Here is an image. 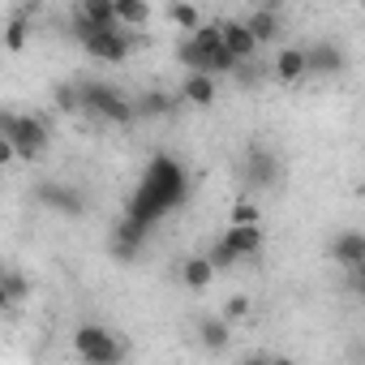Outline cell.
I'll list each match as a JSON object with an SVG mask.
<instances>
[{
  "label": "cell",
  "instance_id": "cell-1",
  "mask_svg": "<svg viewBox=\"0 0 365 365\" xmlns=\"http://www.w3.org/2000/svg\"><path fill=\"white\" fill-rule=\"evenodd\" d=\"M185 198H190V176H185V168H180L172 155H155V159L146 163L142 180H138V190H133L125 215H133L138 224L150 228V224H159L163 215H172Z\"/></svg>",
  "mask_w": 365,
  "mask_h": 365
},
{
  "label": "cell",
  "instance_id": "cell-2",
  "mask_svg": "<svg viewBox=\"0 0 365 365\" xmlns=\"http://www.w3.org/2000/svg\"><path fill=\"white\" fill-rule=\"evenodd\" d=\"M78 112L108 120V125H133L138 120L133 99L120 95V86H112V82H82L78 86Z\"/></svg>",
  "mask_w": 365,
  "mask_h": 365
},
{
  "label": "cell",
  "instance_id": "cell-3",
  "mask_svg": "<svg viewBox=\"0 0 365 365\" xmlns=\"http://www.w3.org/2000/svg\"><path fill=\"white\" fill-rule=\"evenodd\" d=\"M0 133L9 138V146H14V155H18L22 163H35V159L48 150V142H52V133H48V125H43L39 116L9 112V108H0Z\"/></svg>",
  "mask_w": 365,
  "mask_h": 365
},
{
  "label": "cell",
  "instance_id": "cell-4",
  "mask_svg": "<svg viewBox=\"0 0 365 365\" xmlns=\"http://www.w3.org/2000/svg\"><path fill=\"white\" fill-rule=\"evenodd\" d=\"M73 352L91 365H116L125 356V344L112 335V327H99V322H82L73 331Z\"/></svg>",
  "mask_w": 365,
  "mask_h": 365
},
{
  "label": "cell",
  "instance_id": "cell-5",
  "mask_svg": "<svg viewBox=\"0 0 365 365\" xmlns=\"http://www.w3.org/2000/svg\"><path fill=\"white\" fill-rule=\"evenodd\" d=\"M82 48H86V56H95V61H103V65H120V61H129L133 56V35H129V26H103V31H86L82 39H78Z\"/></svg>",
  "mask_w": 365,
  "mask_h": 365
},
{
  "label": "cell",
  "instance_id": "cell-6",
  "mask_svg": "<svg viewBox=\"0 0 365 365\" xmlns=\"http://www.w3.org/2000/svg\"><path fill=\"white\" fill-rule=\"evenodd\" d=\"M220 48H224V43H220V22H202L198 31H190L185 39H180L176 61L185 65V69H207V73H211V61H215Z\"/></svg>",
  "mask_w": 365,
  "mask_h": 365
},
{
  "label": "cell",
  "instance_id": "cell-7",
  "mask_svg": "<svg viewBox=\"0 0 365 365\" xmlns=\"http://www.w3.org/2000/svg\"><path fill=\"white\" fill-rule=\"evenodd\" d=\"M279 176H284V168H279L275 150L254 146V150L241 159V180H245V190H250V194H271V190L279 185Z\"/></svg>",
  "mask_w": 365,
  "mask_h": 365
},
{
  "label": "cell",
  "instance_id": "cell-8",
  "mask_svg": "<svg viewBox=\"0 0 365 365\" xmlns=\"http://www.w3.org/2000/svg\"><path fill=\"white\" fill-rule=\"evenodd\" d=\"M35 202L65 215V220H82L86 215V194L78 185H65V180H39L35 185Z\"/></svg>",
  "mask_w": 365,
  "mask_h": 365
},
{
  "label": "cell",
  "instance_id": "cell-9",
  "mask_svg": "<svg viewBox=\"0 0 365 365\" xmlns=\"http://www.w3.org/2000/svg\"><path fill=\"white\" fill-rule=\"evenodd\" d=\"M146 237H150V228H146V224H138L133 215H120V224H116V228H112V237H108V250H112V258H116V262H133V258L142 254Z\"/></svg>",
  "mask_w": 365,
  "mask_h": 365
},
{
  "label": "cell",
  "instance_id": "cell-10",
  "mask_svg": "<svg viewBox=\"0 0 365 365\" xmlns=\"http://www.w3.org/2000/svg\"><path fill=\"white\" fill-rule=\"evenodd\" d=\"M224 245H228L241 262H245V258H258V254L267 250V228H262V224H228Z\"/></svg>",
  "mask_w": 365,
  "mask_h": 365
},
{
  "label": "cell",
  "instance_id": "cell-11",
  "mask_svg": "<svg viewBox=\"0 0 365 365\" xmlns=\"http://www.w3.org/2000/svg\"><path fill=\"white\" fill-rule=\"evenodd\" d=\"M331 262H339L348 275H352V271H365V232L344 228V232L331 241Z\"/></svg>",
  "mask_w": 365,
  "mask_h": 365
},
{
  "label": "cell",
  "instance_id": "cell-12",
  "mask_svg": "<svg viewBox=\"0 0 365 365\" xmlns=\"http://www.w3.org/2000/svg\"><path fill=\"white\" fill-rule=\"evenodd\" d=\"M220 43H224V48H228L237 61H254V56L262 52V48L254 43L250 26H245L241 18H224V22H220Z\"/></svg>",
  "mask_w": 365,
  "mask_h": 365
},
{
  "label": "cell",
  "instance_id": "cell-13",
  "mask_svg": "<svg viewBox=\"0 0 365 365\" xmlns=\"http://www.w3.org/2000/svg\"><path fill=\"white\" fill-rule=\"evenodd\" d=\"M305 69L322 73V78H335V73L348 69V52L339 43H314V48H305Z\"/></svg>",
  "mask_w": 365,
  "mask_h": 365
},
{
  "label": "cell",
  "instance_id": "cell-14",
  "mask_svg": "<svg viewBox=\"0 0 365 365\" xmlns=\"http://www.w3.org/2000/svg\"><path fill=\"white\" fill-rule=\"evenodd\" d=\"M215 95H220L215 73H207V69H185V82H180V99H185V103H194V108H211Z\"/></svg>",
  "mask_w": 365,
  "mask_h": 365
},
{
  "label": "cell",
  "instance_id": "cell-15",
  "mask_svg": "<svg viewBox=\"0 0 365 365\" xmlns=\"http://www.w3.org/2000/svg\"><path fill=\"white\" fill-rule=\"evenodd\" d=\"M194 335H198V344H202L207 352H228V348H232V322H228L224 314H220V318H198Z\"/></svg>",
  "mask_w": 365,
  "mask_h": 365
},
{
  "label": "cell",
  "instance_id": "cell-16",
  "mask_svg": "<svg viewBox=\"0 0 365 365\" xmlns=\"http://www.w3.org/2000/svg\"><path fill=\"white\" fill-rule=\"evenodd\" d=\"M245 26H250V35H254V43L258 48H267V43H275L279 39V14L275 9H267V5H258L250 18H241Z\"/></svg>",
  "mask_w": 365,
  "mask_h": 365
},
{
  "label": "cell",
  "instance_id": "cell-17",
  "mask_svg": "<svg viewBox=\"0 0 365 365\" xmlns=\"http://www.w3.org/2000/svg\"><path fill=\"white\" fill-rule=\"evenodd\" d=\"M211 279H215V267H211V258H207V254H194V258L180 262V284H185L190 292L211 288Z\"/></svg>",
  "mask_w": 365,
  "mask_h": 365
},
{
  "label": "cell",
  "instance_id": "cell-18",
  "mask_svg": "<svg viewBox=\"0 0 365 365\" xmlns=\"http://www.w3.org/2000/svg\"><path fill=\"white\" fill-rule=\"evenodd\" d=\"M309 69H305V48H284L279 56H275V78L284 82V86H292V82H301Z\"/></svg>",
  "mask_w": 365,
  "mask_h": 365
},
{
  "label": "cell",
  "instance_id": "cell-19",
  "mask_svg": "<svg viewBox=\"0 0 365 365\" xmlns=\"http://www.w3.org/2000/svg\"><path fill=\"white\" fill-rule=\"evenodd\" d=\"M168 22L176 26V31H198L202 26V9L194 5V0H172V5H168Z\"/></svg>",
  "mask_w": 365,
  "mask_h": 365
},
{
  "label": "cell",
  "instance_id": "cell-20",
  "mask_svg": "<svg viewBox=\"0 0 365 365\" xmlns=\"http://www.w3.org/2000/svg\"><path fill=\"white\" fill-rule=\"evenodd\" d=\"M112 14H116V22H125L129 31H138V26L150 22V5H146V0H112Z\"/></svg>",
  "mask_w": 365,
  "mask_h": 365
},
{
  "label": "cell",
  "instance_id": "cell-21",
  "mask_svg": "<svg viewBox=\"0 0 365 365\" xmlns=\"http://www.w3.org/2000/svg\"><path fill=\"white\" fill-rule=\"evenodd\" d=\"M26 39H31V18L26 14H14L9 22H5V39H0V43H5V52H22L26 48Z\"/></svg>",
  "mask_w": 365,
  "mask_h": 365
},
{
  "label": "cell",
  "instance_id": "cell-22",
  "mask_svg": "<svg viewBox=\"0 0 365 365\" xmlns=\"http://www.w3.org/2000/svg\"><path fill=\"white\" fill-rule=\"evenodd\" d=\"M176 103H172V95H159V91H142L138 99H133V112H138V120L142 116H168Z\"/></svg>",
  "mask_w": 365,
  "mask_h": 365
},
{
  "label": "cell",
  "instance_id": "cell-23",
  "mask_svg": "<svg viewBox=\"0 0 365 365\" xmlns=\"http://www.w3.org/2000/svg\"><path fill=\"white\" fill-rule=\"evenodd\" d=\"M228 224H262V211L254 207V198H241V202L232 207V215H228Z\"/></svg>",
  "mask_w": 365,
  "mask_h": 365
},
{
  "label": "cell",
  "instance_id": "cell-24",
  "mask_svg": "<svg viewBox=\"0 0 365 365\" xmlns=\"http://www.w3.org/2000/svg\"><path fill=\"white\" fill-rule=\"evenodd\" d=\"M207 258H211V267H215V271H228V267H237V262H241V258H237V254L224 245V237L211 245V254H207Z\"/></svg>",
  "mask_w": 365,
  "mask_h": 365
},
{
  "label": "cell",
  "instance_id": "cell-25",
  "mask_svg": "<svg viewBox=\"0 0 365 365\" xmlns=\"http://www.w3.org/2000/svg\"><path fill=\"white\" fill-rule=\"evenodd\" d=\"M52 103H56L61 112H78V86H73V82H65V86H56V95H52Z\"/></svg>",
  "mask_w": 365,
  "mask_h": 365
},
{
  "label": "cell",
  "instance_id": "cell-26",
  "mask_svg": "<svg viewBox=\"0 0 365 365\" xmlns=\"http://www.w3.org/2000/svg\"><path fill=\"white\" fill-rule=\"evenodd\" d=\"M250 309H254V301H250V297H232V301L224 305V318H228V322H241Z\"/></svg>",
  "mask_w": 365,
  "mask_h": 365
},
{
  "label": "cell",
  "instance_id": "cell-27",
  "mask_svg": "<svg viewBox=\"0 0 365 365\" xmlns=\"http://www.w3.org/2000/svg\"><path fill=\"white\" fill-rule=\"evenodd\" d=\"M0 279H5V288H9L14 301H22V297L31 292V279H26V275H0Z\"/></svg>",
  "mask_w": 365,
  "mask_h": 365
},
{
  "label": "cell",
  "instance_id": "cell-28",
  "mask_svg": "<svg viewBox=\"0 0 365 365\" xmlns=\"http://www.w3.org/2000/svg\"><path fill=\"white\" fill-rule=\"evenodd\" d=\"M14 159H18V155H14V146H9V138H5V133H0V168H9Z\"/></svg>",
  "mask_w": 365,
  "mask_h": 365
},
{
  "label": "cell",
  "instance_id": "cell-29",
  "mask_svg": "<svg viewBox=\"0 0 365 365\" xmlns=\"http://www.w3.org/2000/svg\"><path fill=\"white\" fill-rule=\"evenodd\" d=\"M14 305V297H9V288H5V279H0V309H9Z\"/></svg>",
  "mask_w": 365,
  "mask_h": 365
},
{
  "label": "cell",
  "instance_id": "cell-30",
  "mask_svg": "<svg viewBox=\"0 0 365 365\" xmlns=\"http://www.w3.org/2000/svg\"><path fill=\"white\" fill-rule=\"evenodd\" d=\"M262 5H267V9H279V5H284V0H262Z\"/></svg>",
  "mask_w": 365,
  "mask_h": 365
}]
</instances>
